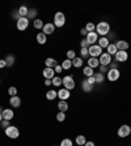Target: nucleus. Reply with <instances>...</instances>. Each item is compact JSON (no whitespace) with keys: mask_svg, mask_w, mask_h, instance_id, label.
Returning a JSON list of instances; mask_svg holds the SVG:
<instances>
[{"mask_svg":"<svg viewBox=\"0 0 131 146\" xmlns=\"http://www.w3.org/2000/svg\"><path fill=\"white\" fill-rule=\"evenodd\" d=\"M100 37H106L110 33V25L106 21H100L96 25V30H94Z\"/></svg>","mask_w":131,"mask_h":146,"instance_id":"1","label":"nucleus"},{"mask_svg":"<svg viewBox=\"0 0 131 146\" xmlns=\"http://www.w3.org/2000/svg\"><path fill=\"white\" fill-rule=\"evenodd\" d=\"M62 85L64 89H67V90H70V91H71L72 89H75L76 84H75V80H74V76H71V75L64 76V77L62 78Z\"/></svg>","mask_w":131,"mask_h":146,"instance_id":"2","label":"nucleus"},{"mask_svg":"<svg viewBox=\"0 0 131 146\" xmlns=\"http://www.w3.org/2000/svg\"><path fill=\"white\" fill-rule=\"evenodd\" d=\"M54 26L55 28H63L66 25V15L63 12H56L54 15Z\"/></svg>","mask_w":131,"mask_h":146,"instance_id":"3","label":"nucleus"},{"mask_svg":"<svg viewBox=\"0 0 131 146\" xmlns=\"http://www.w3.org/2000/svg\"><path fill=\"white\" fill-rule=\"evenodd\" d=\"M4 133H5V136L8 137V138H11V140H16V138H19V136H20L19 128L15 127V125H9L7 129H4Z\"/></svg>","mask_w":131,"mask_h":146,"instance_id":"4","label":"nucleus"},{"mask_svg":"<svg viewBox=\"0 0 131 146\" xmlns=\"http://www.w3.org/2000/svg\"><path fill=\"white\" fill-rule=\"evenodd\" d=\"M88 52H89V57H97L98 59L102 54V48L98 44H93V46L88 47Z\"/></svg>","mask_w":131,"mask_h":146,"instance_id":"5","label":"nucleus"},{"mask_svg":"<svg viewBox=\"0 0 131 146\" xmlns=\"http://www.w3.org/2000/svg\"><path fill=\"white\" fill-rule=\"evenodd\" d=\"M117 134H118V137H121V138L128 137L131 134V127H130V125H127V124L121 125V127L118 128V132H117Z\"/></svg>","mask_w":131,"mask_h":146,"instance_id":"6","label":"nucleus"},{"mask_svg":"<svg viewBox=\"0 0 131 146\" xmlns=\"http://www.w3.org/2000/svg\"><path fill=\"white\" fill-rule=\"evenodd\" d=\"M29 22L30 21H29L26 17H20V18L16 21V28L19 29L20 31H25L29 26Z\"/></svg>","mask_w":131,"mask_h":146,"instance_id":"7","label":"nucleus"},{"mask_svg":"<svg viewBox=\"0 0 131 146\" xmlns=\"http://www.w3.org/2000/svg\"><path fill=\"white\" fill-rule=\"evenodd\" d=\"M119 77H121L119 69H109V71H108V81L114 82V81H118Z\"/></svg>","mask_w":131,"mask_h":146,"instance_id":"8","label":"nucleus"},{"mask_svg":"<svg viewBox=\"0 0 131 146\" xmlns=\"http://www.w3.org/2000/svg\"><path fill=\"white\" fill-rule=\"evenodd\" d=\"M98 61H100V65L109 67V64L112 63V56H110L108 52H102L101 56L98 57Z\"/></svg>","mask_w":131,"mask_h":146,"instance_id":"9","label":"nucleus"},{"mask_svg":"<svg viewBox=\"0 0 131 146\" xmlns=\"http://www.w3.org/2000/svg\"><path fill=\"white\" fill-rule=\"evenodd\" d=\"M87 42L89 43V46H93L98 42V34H97L96 31H91V33H88L87 37H85Z\"/></svg>","mask_w":131,"mask_h":146,"instance_id":"10","label":"nucleus"},{"mask_svg":"<svg viewBox=\"0 0 131 146\" xmlns=\"http://www.w3.org/2000/svg\"><path fill=\"white\" fill-rule=\"evenodd\" d=\"M114 56H116V61L117 63H125V61H127L128 60L127 51H118Z\"/></svg>","mask_w":131,"mask_h":146,"instance_id":"11","label":"nucleus"},{"mask_svg":"<svg viewBox=\"0 0 131 146\" xmlns=\"http://www.w3.org/2000/svg\"><path fill=\"white\" fill-rule=\"evenodd\" d=\"M55 31V26H54L53 22H47V24H45L43 28H42V33H43L45 35H51Z\"/></svg>","mask_w":131,"mask_h":146,"instance_id":"12","label":"nucleus"},{"mask_svg":"<svg viewBox=\"0 0 131 146\" xmlns=\"http://www.w3.org/2000/svg\"><path fill=\"white\" fill-rule=\"evenodd\" d=\"M42 75H43L45 80H53V78L55 77V72H54V68H47V67H45Z\"/></svg>","mask_w":131,"mask_h":146,"instance_id":"13","label":"nucleus"},{"mask_svg":"<svg viewBox=\"0 0 131 146\" xmlns=\"http://www.w3.org/2000/svg\"><path fill=\"white\" fill-rule=\"evenodd\" d=\"M70 96H71V91L64 89V87H62V89L58 91V98H59L60 100H67Z\"/></svg>","mask_w":131,"mask_h":146,"instance_id":"14","label":"nucleus"},{"mask_svg":"<svg viewBox=\"0 0 131 146\" xmlns=\"http://www.w3.org/2000/svg\"><path fill=\"white\" fill-rule=\"evenodd\" d=\"M116 46H117V48H118V51H127L130 44H128V42L121 39V40H117L116 42Z\"/></svg>","mask_w":131,"mask_h":146,"instance_id":"15","label":"nucleus"},{"mask_svg":"<svg viewBox=\"0 0 131 146\" xmlns=\"http://www.w3.org/2000/svg\"><path fill=\"white\" fill-rule=\"evenodd\" d=\"M9 104L13 107V108H17V107H20V104H21V99H20V96L19 95L11 96V98H9Z\"/></svg>","mask_w":131,"mask_h":146,"instance_id":"16","label":"nucleus"},{"mask_svg":"<svg viewBox=\"0 0 131 146\" xmlns=\"http://www.w3.org/2000/svg\"><path fill=\"white\" fill-rule=\"evenodd\" d=\"M13 116H15V112H13L12 108H4L3 111V119L4 120H12Z\"/></svg>","mask_w":131,"mask_h":146,"instance_id":"17","label":"nucleus"},{"mask_svg":"<svg viewBox=\"0 0 131 146\" xmlns=\"http://www.w3.org/2000/svg\"><path fill=\"white\" fill-rule=\"evenodd\" d=\"M87 65L91 67L92 69L98 68V65H100V61H98V59H97V57H89V59H88Z\"/></svg>","mask_w":131,"mask_h":146,"instance_id":"18","label":"nucleus"},{"mask_svg":"<svg viewBox=\"0 0 131 146\" xmlns=\"http://www.w3.org/2000/svg\"><path fill=\"white\" fill-rule=\"evenodd\" d=\"M97 44H98L101 48H106V47L110 44V40L108 39V37H101V38H98V42H97Z\"/></svg>","mask_w":131,"mask_h":146,"instance_id":"19","label":"nucleus"},{"mask_svg":"<svg viewBox=\"0 0 131 146\" xmlns=\"http://www.w3.org/2000/svg\"><path fill=\"white\" fill-rule=\"evenodd\" d=\"M93 86L94 85H91L89 82H87V80H84L81 82V89H83V91H85V93H91V91L93 90Z\"/></svg>","mask_w":131,"mask_h":146,"instance_id":"20","label":"nucleus"},{"mask_svg":"<svg viewBox=\"0 0 131 146\" xmlns=\"http://www.w3.org/2000/svg\"><path fill=\"white\" fill-rule=\"evenodd\" d=\"M106 52L109 54L110 56H114L117 52H118V48H117V46H116V43H110L109 46L106 47Z\"/></svg>","mask_w":131,"mask_h":146,"instance_id":"21","label":"nucleus"},{"mask_svg":"<svg viewBox=\"0 0 131 146\" xmlns=\"http://www.w3.org/2000/svg\"><path fill=\"white\" fill-rule=\"evenodd\" d=\"M58 110H59V112H67V110H68V103H67V100H59V103H58Z\"/></svg>","mask_w":131,"mask_h":146,"instance_id":"22","label":"nucleus"},{"mask_svg":"<svg viewBox=\"0 0 131 146\" xmlns=\"http://www.w3.org/2000/svg\"><path fill=\"white\" fill-rule=\"evenodd\" d=\"M37 9H34V8H30L28 12V16H26V18L29 20V21H34V20H37Z\"/></svg>","mask_w":131,"mask_h":146,"instance_id":"23","label":"nucleus"},{"mask_svg":"<svg viewBox=\"0 0 131 146\" xmlns=\"http://www.w3.org/2000/svg\"><path fill=\"white\" fill-rule=\"evenodd\" d=\"M56 64H58V61H56L54 57H47V59L45 60V65H46L47 68H55Z\"/></svg>","mask_w":131,"mask_h":146,"instance_id":"24","label":"nucleus"},{"mask_svg":"<svg viewBox=\"0 0 131 146\" xmlns=\"http://www.w3.org/2000/svg\"><path fill=\"white\" fill-rule=\"evenodd\" d=\"M75 142L78 146H84L85 142H87V138H85V136H83V134H79V136L75 137Z\"/></svg>","mask_w":131,"mask_h":146,"instance_id":"25","label":"nucleus"},{"mask_svg":"<svg viewBox=\"0 0 131 146\" xmlns=\"http://www.w3.org/2000/svg\"><path fill=\"white\" fill-rule=\"evenodd\" d=\"M58 96V91L55 90V89H51V90H49L46 93V99L47 100H54Z\"/></svg>","mask_w":131,"mask_h":146,"instance_id":"26","label":"nucleus"},{"mask_svg":"<svg viewBox=\"0 0 131 146\" xmlns=\"http://www.w3.org/2000/svg\"><path fill=\"white\" fill-rule=\"evenodd\" d=\"M35 39H37V42H38L39 44H45V43L47 42V35H45L41 31V33H38V34H37Z\"/></svg>","mask_w":131,"mask_h":146,"instance_id":"27","label":"nucleus"},{"mask_svg":"<svg viewBox=\"0 0 131 146\" xmlns=\"http://www.w3.org/2000/svg\"><path fill=\"white\" fill-rule=\"evenodd\" d=\"M4 60H5L7 67H8V68L13 67V64H15V61H16V59H15V56H13V55H7Z\"/></svg>","mask_w":131,"mask_h":146,"instance_id":"28","label":"nucleus"},{"mask_svg":"<svg viewBox=\"0 0 131 146\" xmlns=\"http://www.w3.org/2000/svg\"><path fill=\"white\" fill-rule=\"evenodd\" d=\"M83 64H84V63H83V59L79 57V56H76L75 59L72 60V67H75V68H81Z\"/></svg>","mask_w":131,"mask_h":146,"instance_id":"29","label":"nucleus"},{"mask_svg":"<svg viewBox=\"0 0 131 146\" xmlns=\"http://www.w3.org/2000/svg\"><path fill=\"white\" fill-rule=\"evenodd\" d=\"M94 80H96V84H102L104 81H105V75H102V73H94L93 75Z\"/></svg>","mask_w":131,"mask_h":146,"instance_id":"30","label":"nucleus"},{"mask_svg":"<svg viewBox=\"0 0 131 146\" xmlns=\"http://www.w3.org/2000/svg\"><path fill=\"white\" fill-rule=\"evenodd\" d=\"M60 65H62V68H63V69L68 71L70 68H72V60H70V59H67V57H66V59L63 60V63L60 64Z\"/></svg>","mask_w":131,"mask_h":146,"instance_id":"31","label":"nucleus"},{"mask_svg":"<svg viewBox=\"0 0 131 146\" xmlns=\"http://www.w3.org/2000/svg\"><path fill=\"white\" fill-rule=\"evenodd\" d=\"M83 73H84V76L85 77H92V76L94 75V72H93V69L91 68V67H84V68H83Z\"/></svg>","mask_w":131,"mask_h":146,"instance_id":"32","label":"nucleus"},{"mask_svg":"<svg viewBox=\"0 0 131 146\" xmlns=\"http://www.w3.org/2000/svg\"><path fill=\"white\" fill-rule=\"evenodd\" d=\"M43 21L41 18H37L33 21V26H34V29H37V30H42V28H43Z\"/></svg>","mask_w":131,"mask_h":146,"instance_id":"33","label":"nucleus"},{"mask_svg":"<svg viewBox=\"0 0 131 146\" xmlns=\"http://www.w3.org/2000/svg\"><path fill=\"white\" fill-rule=\"evenodd\" d=\"M28 12H29V8L25 7V5H21L19 8V13H20L21 17H26V16H28Z\"/></svg>","mask_w":131,"mask_h":146,"instance_id":"34","label":"nucleus"},{"mask_svg":"<svg viewBox=\"0 0 131 146\" xmlns=\"http://www.w3.org/2000/svg\"><path fill=\"white\" fill-rule=\"evenodd\" d=\"M51 85H54L55 87H59L60 85H62V77H58V76H55V77L51 80Z\"/></svg>","mask_w":131,"mask_h":146,"instance_id":"35","label":"nucleus"},{"mask_svg":"<svg viewBox=\"0 0 131 146\" xmlns=\"http://www.w3.org/2000/svg\"><path fill=\"white\" fill-rule=\"evenodd\" d=\"M80 57L81 59H89V52H88V48H81L80 50Z\"/></svg>","mask_w":131,"mask_h":146,"instance_id":"36","label":"nucleus"},{"mask_svg":"<svg viewBox=\"0 0 131 146\" xmlns=\"http://www.w3.org/2000/svg\"><path fill=\"white\" fill-rule=\"evenodd\" d=\"M85 29H87L88 33H91V31H94V30H96V25H94L93 22H88L87 25H85Z\"/></svg>","mask_w":131,"mask_h":146,"instance_id":"37","label":"nucleus"},{"mask_svg":"<svg viewBox=\"0 0 131 146\" xmlns=\"http://www.w3.org/2000/svg\"><path fill=\"white\" fill-rule=\"evenodd\" d=\"M59 146H74V142H72V140H70V138H64V140H62Z\"/></svg>","mask_w":131,"mask_h":146,"instance_id":"38","label":"nucleus"},{"mask_svg":"<svg viewBox=\"0 0 131 146\" xmlns=\"http://www.w3.org/2000/svg\"><path fill=\"white\" fill-rule=\"evenodd\" d=\"M56 120L59 121V123H63L66 120V114L64 112H58L56 114Z\"/></svg>","mask_w":131,"mask_h":146,"instance_id":"39","label":"nucleus"},{"mask_svg":"<svg viewBox=\"0 0 131 146\" xmlns=\"http://www.w3.org/2000/svg\"><path fill=\"white\" fill-rule=\"evenodd\" d=\"M76 57V52L74 50H68L67 51V59H70V60H74Z\"/></svg>","mask_w":131,"mask_h":146,"instance_id":"40","label":"nucleus"},{"mask_svg":"<svg viewBox=\"0 0 131 146\" xmlns=\"http://www.w3.org/2000/svg\"><path fill=\"white\" fill-rule=\"evenodd\" d=\"M8 94H9L11 96L17 95V89H16L15 86H9V87H8Z\"/></svg>","mask_w":131,"mask_h":146,"instance_id":"41","label":"nucleus"},{"mask_svg":"<svg viewBox=\"0 0 131 146\" xmlns=\"http://www.w3.org/2000/svg\"><path fill=\"white\" fill-rule=\"evenodd\" d=\"M9 125H11L9 120H4V119H3V120H1V123H0V127L3 128V129H7Z\"/></svg>","mask_w":131,"mask_h":146,"instance_id":"42","label":"nucleus"},{"mask_svg":"<svg viewBox=\"0 0 131 146\" xmlns=\"http://www.w3.org/2000/svg\"><path fill=\"white\" fill-rule=\"evenodd\" d=\"M98 71H100V73H108V71H109V69H108V67H105V65H98Z\"/></svg>","mask_w":131,"mask_h":146,"instance_id":"43","label":"nucleus"},{"mask_svg":"<svg viewBox=\"0 0 131 146\" xmlns=\"http://www.w3.org/2000/svg\"><path fill=\"white\" fill-rule=\"evenodd\" d=\"M80 46H81V48H88V47H89V43L87 42V39H85V38L80 42Z\"/></svg>","mask_w":131,"mask_h":146,"instance_id":"44","label":"nucleus"},{"mask_svg":"<svg viewBox=\"0 0 131 146\" xmlns=\"http://www.w3.org/2000/svg\"><path fill=\"white\" fill-rule=\"evenodd\" d=\"M62 71H63L62 65H60V64H56L55 68H54V72H55V73H62Z\"/></svg>","mask_w":131,"mask_h":146,"instance_id":"45","label":"nucleus"},{"mask_svg":"<svg viewBox=\"0 0 131 146\" xmlns=\"http://www.w3.org/2000/svg\"><path fill=\"white\" fill-rule=\"evenodd\" d=\"M12 16H13V18H16V21H17V20L21 17V16H20V13H19V9H15V11H13Z\"/></svg>","mask_w":131,"mask_h":146,"instance_id":"46","label":"nucleus"},{"mask_svg":"<svg viewBox=\"0 0 131 146\" xmlns=\"http://www.w3.org/2000/svg\"><path fill=\"white\" fill-rule=\"evenodd\" d=\"M109 69H118V63H110V64H109Z\"/></svg>","mask_w":131,"mask_h":146,"instance_id":"47","label":"nucleus"},{"mask_svg":"<svg viewBox=\"0 0 131 146\" xmlns=\"http://www.w3.org/2000/svg\"><path fill=\"white\" fill-rule=\"evenodd\" d=\"M87 82H89L91 85H94V84H96V80H94V77L92 76V77H88L87 78Z\"/></svg>","mask_w":131,"mask_h":146,"instance_id":"48","label":"nucleus"},{"mask_svg":"<svg viewBox=\"0 0 131 146\" xmlns=\"http://www.w3.org/2000/svg\"><path fill=\"white\" fill-rule=\"evenodd\" d=\"M5 67H7V63H5V60H4V59H1V60H0V69H1V68H5Z\"/></svg>","mask_w":131,"mask_h":146,"instance_id":"49","label":"nucleus"},{"mask_svg":"<svg viewBox=\"0 0 131 146\" xmlns=\"http://www.w3.org/2000/svg\"><path fill=\"white\" fill-rule=\"evenodd\" d=\"M80 33H81V35H84V37H87V34H88V31H87V29H85V28L81 29Z\"/></svg>","mask_w":131,"mask_h":146,"instance_id":"50","label":"nucleus"},{"mask_svg":"<svg viewBox=\"0 0 131 146\" xmlns=\"http://www.w3.org/2000/svg\"><path fill=\"white\" fill-rule=\"evenodd\" d=\"M84 146H96V145H94V142H93V141H87Z\"/></svg>","mask_w":131,"mask_h":146,"instance_id":"51","label":"nucleus"},{"mask_svg":"<svg viewBox=\"0 0 131 146\" xmlns=\"http://www.w3.org/2000/svg\"><path fill=\"white\" fill-rule=\"evenodd\" d=\"M45 85H46V86H50V85H51V80H45Z\"/></svg>","mask_w":131,"mask_h":146,"instance_id":"52","label":"nucleus"},{"mask_svg":"<svg viewBox=\"0 0 131 146\" xmlns=\"http://www.w3.org/2000/svg\"><path fill=\"white\" fill-rule=\"evenodd\" d=\"M1 120H3V114H0V123H1Z\"/></svg>","mask_w":131,"mask_h":146,"instance_id":"53","label":"nucleus"},{"mask_svg":"<svg viewBox=\"0 0 131 146\" xmlns=\"http://www.w3.org/2000/svg\"><path fill=\"white\" fill-rule=\"evenodd\" d=\"M3 111H4V108L3 107H0V114H3Z\"/></svg>","mask_w":131,"mask_h":146,"instance_id":"54","label":"nucleus"},{"mask_svg":"<svg viewBox=\"0 0 131 146\" xmlns=\"http://www.w3.org/2000/svg\"><path fill=\"white\" fill-rule=\"evenodd\" d=\"M55 146H56V145H55Z\"/></svg>","mask_w":131,"mask_h":146,"instance_id":"55","label":"nucleus"}]
</instances>
